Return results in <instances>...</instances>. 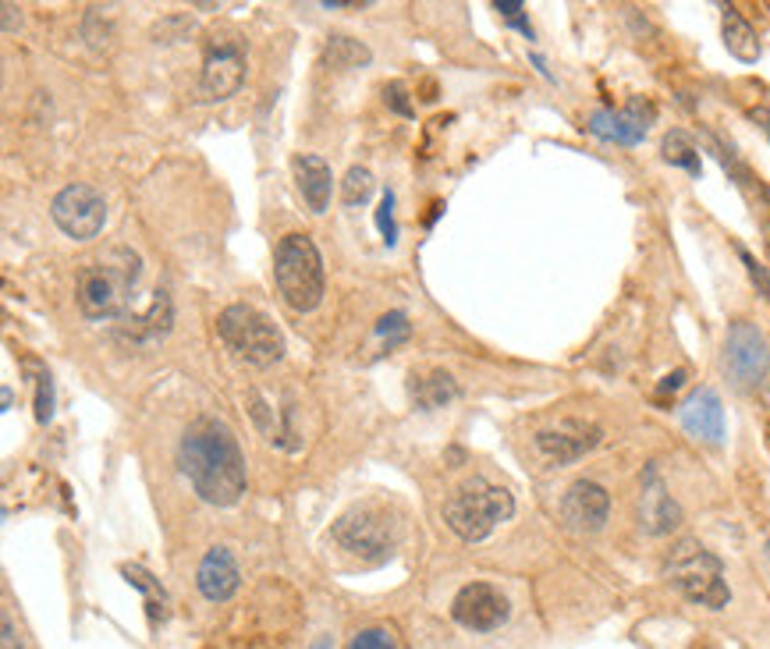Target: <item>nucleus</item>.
Returning a JSON list of instances; mask_svg holds the SVG:
<instances>
[{
	"label": "nucleus",
	"mask_w": 770,
	"mask_h": 649,
	"mask_svg": "<svg viewBox=\"0 0 770 649\" xmlns=\"http://www.w3.org/2000/svg\"><path fill=\"white\" fill-rule=\"evenodd\" d=\"M178 466L199 493V501L213 507H231L245 493V458L227 423L196 419L178 444Z\"/></svg>",
	"instance_id": "f257e3e1"
},
{
	"label": "nucleus",
	"mask_w": 770,
	"mask_h": 649,
	"mask_svg": "<svg viewBox=\"0 0 770 649\" xmlns=\"http://www.w3.org/2000/svg\"><path fill=\"white\" fill-rule=\"evenodd\" d=\"M143 277V259L129 245L100 253L86 262L79 281H75V302L86 320H121L129 313L135 284Z\"/></svg>",
	"instance_id": "f03ea898"
},
{
	"label": "nucleus",
	"mask_w": 770,
	"mask_h": 649,
	"mask_svg": "<svg viewBox=\"0 0 770 649\" xmlns=\"http://www.w3.org/2000/svg\"><path fill=\"white\" fill-rule=\"evenodd\" d=\"M512 515H515L512 490L490 483L483 475L466 479V483L448 497V504H444V522H448V529L458 539H466V544H480V539H487Z\"/></svg>",
	"instance_id": "7ed1b4c3"
},
{
	"label": "nucleus",
	"mask_w": 770,
	"mask_h": 649,
	"mask_svg": "<svg viewBox=\"0 0 770 649\" xmlns=\"http://www.w3.org/2000/svg\"><path fill=\"white\" fill-rule=\"evenodd\" d=\"M665 579L685 600H692V604H700V607L721 611L732 600L725 568H721V561L700 544V539H679V544L671 547L665 561Z\"/></svg>",
	"instance_id": "20e7f679"
},
{
	"label": "nucleus",
	"mask_w": 770,
	"mask_h": 649,
	"mask_svg": "<svg viewBox=\"0 0 770 649\" xmlns=\"http://www.w3.org/2000/svg\"><path fill=\"white\" fill-rule=\"evenodd\" d=\"M274 281L295 313H313L323 299V259L310 235H284L274 249Z\"/></svg>",
	"instance_id": "39448f33"
},
{
	"label": "nucleus",
	"mask_w": 770,
	"mask_h": 649,
	"mask_svg": "<svg viewBox=\"0 0 770 649\" xmlns=\"http://www.w3.org/2000/svg\"><path fill=\"white\" fill-rule=\"evenodd\" d=\"M217 334L224 348L249 366H274V362H281V355H284L281 331H277L274 320L267 313H259L256 305H245V302L227 305L217 316Z\"/></svg>",
	"instance_id": "423d86ee"
},
{
	"label": "nucleus",
	"mask_w": 770,
	"mask_h": 649,
	"mask_svg": "<svg viewBox=\"0 0 770 649\" xmlns=\"http://www.w3.org/2000/svg\"><path fill=\"white\" fill-rule=\"evenodd\" d=\"M331 539L345 553L369 564H380L391 558V550L398 544V522L391 518L388 507L380 504H359L345 512L342 518L334 522Z\"/></svg>",
	"instance_id": "0eeeda50"
},
{
	"label": "nucleus",
	"mask_w": 770,
	"mask_h": 649,
	"mask_svg": "<svg viewBox=\"0 0 770 649\" xmlns=\"http://www.w3.org/2000/svg\"><path fill=\"white\" fill-rule=\"evenodd\" d=\"M245 60H249V51H245V40L235 29L210 33L203 51V71H199V100L221 103L235 97L245 82Z\"/></svg>",
	"instance_id": "6e6552de"
},
{
	"label": "nucleus",
	"mask_w": 770,
	"mask_h": 649,
	"mask_svg": "<svg viewBox=\"0 0 770 649\" xmlns=\"http://www.w3.org/2000/svg\"><path fill=\"white\" fill-rule=\"evenodd\" d=\"M721 366H725V377L743 391L760 388V383L767 380L770 348H767V337L760 334L757 323H749V320L732 323L728 337H725V351H721Z\"/></svg>",
	"instance_id": "1a4fd4ad"
},
{
	"label": "nucleus",
	"mask_w": 770,
	"mask_h": 649,
	"mask_svg": "<svg viewBox=\"0 0 770 649\" xmlns=\"http://www.w3.org/2000/svg\"><path fill=\"white\" fill-rule=\"evenodd\" d=\"M51 216L68 238L89 242V238H97L107 224V203L97 189H89V184H68V189H60L54 195Z\"/></svg>",
	"instance_id": "9d476101"
},
{
	"label": "nucleus",
	"mask_w": 770,
	"mask_h": 649,
	"mask_svg": "<svg viewBox=\"0 0 770 649\" xmlns=\"http://www.w3.org/2000/svg\"><path fill=\"white\" fill-rule=\"evenodd\" d=\"M507 614H512V604H507V596L490 582L461 585L451 600V617L469 631H494L507 622Z\"/></svg>",
	"instance_id": "9b49d317"
},
{
	"label": "nucleus",
	"mask_w": 770,
	"mask_h": 649,
	"mask_svg": "<svg viewBox=\"0 0 770 649\" xmlns=\"http://www.w3.org/2000/svg\"><path fill=\"white\" fill-rule=\"evenodd\" d=\"M600 426L582 423V419H561L558 426L536 433V451H540L550 466H572L582 455H590L600 444Z\"/></svg>",
	"instance_id": "f8f14e48"
},
{
	"label": "nucleus",
	"mask_w": 770,
	"mask_h": 649,
	"mask_svg": "<svg viewBox=\"0 0 770 649\" xmlns=\"http://www.w3.org/2000/svg\"><path fill=\"white\" fill-rule=\"evenodd\" d=\"M611 515V493L593 479H576L561 497V522L572 533H600Z\"/></svg>",
	"instance_id": "ddd939ff"
},
{
	"label": "nucleus",
	"mask_w": 770,
	"mask_h": 649,
	"mask_svg": "<svg viewBox=\"0 0 770 649\" xmlns=\"http://www.w3.org/2000/svg\"><path fill=\"white\" fill-rule=\"evenodd\" d=\"M639 525L650 536H668L682 525V507L674 504L668 486L660 483L657 469L650 466L643 472V490H639Z\"/></svg>",
	"instance_id": "4468645a"
},
{
	"label": "nucleus",
	"mask_w": 770,
	"mask_h": 649,
	"mask_svg": "<svg viewBox=\"0 0 770 649\" xmlns=\"http://www.w3.org/2000/svg\"><path fill=\"white\" fill-rule=\"evenodd\" d=\"M679 419L685 426L689 437H696L703 444H721L725 440V405H721V398L714 388H700L692 391L682 405H679Z\"/></svg>",
	"instance_id": "2eb2a0df"
},
{
	"label": "nucleus",
	"mask_w": 770,
	"mask_h": 649,
	"mask_svg": "<svg viewBox=\"0 0 770 649\" xmlns=\"http://www.w3.org/2000/svg\"><path fill=\"white\" fill-rule=\"evenodd\" d=\"M654 107H643L639 100L625 111H593L590 114V132L604 143H622V146H639L650 128Z\"/></svg>",
	"instance_id": "dca6fc26"
},
{
	"label": "nucleus",
	"mask_w": 770,
	"mask_h": 649,
	"mask_svg": "<svg viewBox=\"0 0 770 649\" xmlns=\"http://www.w3.org/2000/svg\"><path fill=\"white\" fill-rule=\"evenodd\" d=\"M238 582H242V571H238L235 553H231L227 547L207 550L203 564H199V571H196L199 593H203L210 604H227V600L238 593Z\"/></svg>",
	"instance_id": "f3484780"
},
{
	"label": "nucleus",
	"mask_w": 770,
	"mask_h": 649,
	"mask_svg": "<svg viewBox=\"0 0 770 649\" xmlns=\"http://www.w3.org/2000/svg\"><path fill=\"white\" fill-rule=\"evenodd\" d=\"M291 171H295V184L305 199V206L313 213H323L331 206V192H334V175H331V164L316 157V153H299L291 160Z\"/></svg>",
	"instance_id": "a211bd4d"
},
{
	"label": "nucleus",
	"mask_w": 770,
	"mask_h": 649,
	"mask_svg": "<svg viewBox=\"0 0 770 649\" xmlns=\"http://www.w3.org/2000/svg\"><path fill=\"white\" fill-rule=\"evenodd\" d=\"M412 398L423 412H434V409L451 405L458 398V383L451 373H444V369H429L423 377H412Z\"/></svg>",
	"instance_id": "6ab92c4d"
},
{
	"label": "nucleus",
	"mask_w": 770,
	"mask_h": 649,
	"mask_svg": "<svg viewBox=\"0 0 770 649\" xmlns=\"http://www.w3.org/2000/svg\"><path fill=\"white\" fill-rule=\"evenodd\" d=\"M725 46L735 60H760V40H757V29H752L738 11H725Z\"/></svg>",
	"instance_id": "aec40b11"
},
{
	"label": "nucleus",
	"mask_w": 770,
	"mask_h": 649,
	"mask_svg": "<svg viewBox=\"0 0 770 649\" xmlns=\"http://www.w3.org/2000/svg\"><path fill=\"white\" fill-rule=\"evenodd\" d=\"M323 57H327L331 68H359V65H369V46H362L359 40L351 36H331L327 46H323Z\"/></svg>",
	"instance_id": "412c9836"
},
{
	"label": "nucleus",
	"mask_w": 770,
	"mask_h": 649,
	"mask_svg": "<svg viewBox=\"0 0 770 649\" xmlns=\"http://www.w3.org/2000/svg\"><path fill=\"white\" fill-rule=\"evenodd\" d=\"M660 153H665V160L674 164V167H685L689 175H700V149L692 146V138L685 132H668L665 143H660Z\"/></svg>",
	"instance_id": "4be33fe9"
},
{
	"label": "nucleus",
	"mask_w": 770,
	"mask_h": 649,
	"mask_svg": "<svg viewBox=\"0 0 770 649\" xmlns=\"http://www.w3.org/2000/svg\"><path fill=\"white\" fill-rule=\"evenodd\" d=\"M121 571H125V579L135 585V590H143V593H146V604H149V622L157 625V617L164 614V604H167L164 590H160V585L153 582V575H146V571L138 568V564H125Z\"/></svg>",
	"instance_id": "5701e85b"
},
{
	"label": "nucleus",
	"mask_w": 770,
	"mask_h": 649,
	"mask_svg": "<svg viewBox=\"0 0 770 649\" xmlns=\"http://www.w3.org/2000/svg\"><path fill=\"white\" fill-rule=\"evenodd\" d=\"M377 189V181L373 175L366 171V167H351V171L345 175L342 181V199H345V206H362L369 195H373Z\"/></svg>",
	"instance_id": "b1692460"
},
{
	"label": "nucleus",
	"mask_w": 770,
	"mask_h": 649,
	"mask_svg": "<svg viewBox=\"0 0 770 649\" xmlns=\"http://www.w3.org/2000/svg\"><path fill=\"white\" fill-rule=\"evenodd\" d=\"M377 342L383 345V348H398L402 342H409V316L405 313H388V316H380L377 320Z\"/></svg>",
	"instance_id": "393cba45"
},
{
	"label": "nucleus",
	"mask_w": 770,
	"mask_h": 649,
	"mask_svg": "<svg viewBox=\"0 0 770 649\" xmlns=\"http://www.w3.org/2000/svg\"><path fill=\"white\" fill-rule=\"evenodd\" d=\"M348 649H398V639L391 628H362L351 636Z\"/></svg>",
	"instance_id": "a878e982"
},
{
	"label": "nucleus",
	"mask_w": 770,
	"mask_h": 649,
	"mask_svg": "<svg viewBox=\"0 0 770 649\" xmlns=\"http://www.w3.org/2000/svg\"><path fill=\"white\" fill-rule=\"evenodd\" d=\"M494 11H501V19L507 25H515L526 40H533V25L526 22V4H522V0H498Z\"/></svg>",
	"instance_id": "bb28decb"
},
{
	"label": "nucleus",
	"mask_w": 770,
	"mask_h": 649,
	"mask_svg": "<svg viewBox=\"0 0 770 649\" xmlns=\"http://www.w3.org/2000/svg\"><path fill=\"white\" fill-rule=\"evenodd\" d=\"M377 227H380V235L388 245L398 242V224H394V192L388 189L380 199V206H377Z\"/></svg>",
	"instance_id": "cd10ccee"
},
{
	"label": "nucleus",
	"mask_w": 770,
	"mask_h": 649,
	"mask_svg": "<svg viewBox=\"0 0 770 649\" xmlns=\"http://www.w3.org/2000/svg\"><path fill=\"white\" fill-rule=\"evenodd\" d=\"M54 415V383H51V373H40L36 377V419L46 426Z\"/></svg>",
	"instance_id": "c85d7f7f"
},
{
	"label": "nucleus",
	"mask_w": 770,
	"mask_h": 649,
	"mask_svg": "<svg viewBox=\"0 0 770 649\" xmlns=\"http://www.w3.org/2000/svg\"><path fill=\"white\" fill-rule=\"evenodd\" d=\"M383 100H388V107H391L394 114H402V118H412V114H415L412 103H409V92H405L402 82H391L388 89H383Z\"/></svg>",
	"instance_id": "c756f323"
},
{
	"label": "nucleus",
	"mask_w": 770,
	"mask_h": 649,
	"mask_svg": "<svg viewBox=\"0 0 770 649\" xmlns=\"http://www.w3.org/2000/svg\"><path fill=\"white\" fill-rule=\"evenodd\" d=\"M743 262H746V270H749V277H752V281H757V284L763 288V295L770 299V273H767V270L760 267V262H757V259H752V256H749L746 249H743Z\"/></svg>",
	"instance_id": "7c9ffc66"
},
{
	"label": "nucleus",
	"mask_w": 770,
	"mask_h": 649,
	"mask_svg": "<svg viewBox=\"0 0 770 649\" xmlns=\"http://www.w3.org/2000/svg\"><path fill=\"white\" fill-rule=\"evenodd\" d=\"M4 649H22V639H19V628H14L11 614L4 611Z\"/></svg>",
	"instance_id": "2f4dec72"
},
{
	"label": "nucleus",
	"mask_w": 770,
	"mask_h": 649,
	"mask_svg": "<svg viewBox=\"0 0 770 649\" xmlns=\"http://www.w3.org/2000/svg\"><path fill=\"white\" fill-rule=\"evenodd\" d=\"M682 383H685V373H682V369H679V373H671L665 383H660V394H668V391H679L682 388Z\"/></svg>",
	"instance_id": "473e14b6"
},
{
	"label": "nucleus",
	"mask_w": 770,
	"mask_h": 649,
	"mask_svg": "<svg viewBox=\"0 0 770 649\" xmlns=\"http://www.w3.org/2000/svg\"><path fill=\"white\" fill-rule=\"evenodd\" d=\"M0 11H4V29H8V33H11V29H14V4H4V8H0Z\"/></svg>",
	"instance_id": "72a5a7b5"
},
{
	"label": "nucleus",
	"mask_w": 770,
	"mask_h": 649,
	"mask_svg": "<svg viewBox=\"0 0 770 649\" xmlns=\"http://www.w3.org/2000/svg\"><path fill=\"white\" fill-rule=\"evenodd\" d=\"M310 649H334V642H331L327 636H323V639H316V642H313Z\"/></svg>",
	"instance_id": "f704fd0d"
}]
</instances>
